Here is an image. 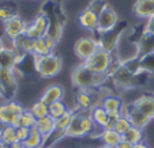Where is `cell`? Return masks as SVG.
Returning a JSON list of instances; mask_svg holds the SVG:
<instances>
[{
    "label": "cell",
    "mask_w": 154,
    "mask_h": 148,
    "mask_svg": "<svg viewBox=\"0 0 154 148\" xmlns=\"http://www.w3.org/2000/svg\"><path fill=\"white\" fill-rule=\"evenodd\" d=\"M106 75H97L93 71H90L83 63L72 70L71 73V81L78 90H91L97 87L100 83L106 79Z\"/></svg>",
    "instance_id": "cell-1"
},
{
    "label": "cell",
    "mask_w": 154,
    "mask_h": 148,
    "mask_svg": "<svg viewBox=\"0 0 154 148\" xmlns=\"http://www.w3.org/2000/svg\"><path fill=\"white\" fill-rule=\"evenodd\" d=\"M33 63L35 72L40 73V76L44 79L55 78L63 68L61 57L55 52L47 56H33Z\"/></svg>",
    "instance_id": "cell-2"
},
{
    "label": "cell",
    "mask_w": 154,
    "mask_h": 148,
    "mask_svg": "<svg viewBox=\"0 0 154 148\" xmlns=\"http://www.w3.org/2000/svg\"><path fill=\"white\" fill-rule=\"evenodd\" d=\"M90 71H93L97 75H109L112 70V55L111 52H106L104 49H97L93 55L85 61H82Z\"/></svg>",
    "instance_id": "cell-3"
},
{
    "label": "cell",
    "mask_w": 154,
    "mask_h": 148,
    "mask_svg": "<svg viewBox=\"0 0 154 148\" xmlns=\"http://www.w3.org/2000/svg\"><path fill=\"white\" fill-rule=\"evenodd\" d=\"M112 78H113L115 83L119 86L120 88H131L137 84V73L134 71H131L125 64H120L116 68L111 70Z\"/></svg>",
    "instance_id": "cell-4"
},
{
    "label": "cell",
    "mask_w": 154,
    "mask_h": 148,
    "mask_svg": "<svg viewBox=\"0 0 154 148\" xmlns=\"http://www.w3.org/2000/svg\"><path fill=\"white\" fill-rule=\"evenodd\" d=\"M119 22L117 12L112 8L111 6H106L101 12L98 14V23H97V33L100 34H108L116 27Z\"/></svg>",
    "instance_id": "cell-5"
},
{
    "label": "cell",
    "mask_w": 154,
    "mask_h": 148,
    "mask_svg": "<svg viewBox=\"0 0 154 148\" xmlns=\"http://www.w3.org/2000/svg\"><path fill=\"white\" fill-rule=\"evenodd\" d=\"M49 29V18L47 14H40L34 18L32 23H29L26 26V31H25V37L33 38V40H37L41 38L48 33Z\"/></svg>",
    "instance_id": "cell-6"
},
{
    "label": "cell",
    "mask_w": 154,
    "mask_h": 148,
    "mask_svg": "<svg viewBox=\"0 0 154 148\" xmlns=\"http://www.w3.org/2000/svg\"><path fill=\"white\" fill-rule=\"evenodd\" d=\"M97 49H100V42L93 37H82L74 45L75 56L82 61L90 57Z\"/></svg>",
    "instance_id": "cell-7"
},
{
    "label": "cell",
    "mask_w": 154,
    "mask_h": 148,
    "mask_svg": "<svg viewBox=\"0 0 154 148\" xmlns=\"http://www.w3.org/2000/svg\"><path fill=\"white\" fill-rule=\"evenodd\" d=\"M122 114L124 117H127L128 121L131 122V125H132V126L139 128V129H145L146 126H147V125L151 122V120L147 116H145V114H143L140 110H138V108L135 106L134 103H132V102H131V103L124 105Z\"/></svg>",
    "instance_id": "cell-8"
},
{
    "label": "cell",
    "mask_w": 154,
    "mask_h": 148,
    "mask_svg": "<svg viewBox=\"0 0 154 148\" xmlns=\"http://www.w3.org/2000/svg\"><path fill=\"white\" fill-rule=\"evenodd\" d=\"M26 26V22L18 15V16H14L7 22H4V33L11 41H15L25 35Z\"/></svg>",
    "instance_id": "cell-9"
},
{
    "label": "cell",
    "mask_w": 154,
    "mask_h": 148,
    "mask_svg": "<svg viewBox=\"0 0 154 148\" xmlns=\"http://www.w3.org/2000/svg\"><path fill=\"white\" fill-rule=\"evenodd\" d=\"M0 83L4 87V98L11 101L17 91V78H15V68L14 70H6L0 68Z\"/></svg>",
    "instance_id": "cell-10"
},
{
    "label": "cell",
    "mask_w": 154,
    "mask_h": 148,
    "mask_svg": "<svg viewBox=\"0 0 154 148\" xmlns=\"http://www.w3.org/2000/svg\"><path fill=\"white\" fill-rule=\"evenodd\" d=\"M25 53H17L14 49L4 48L0 52V68H6V70H14L19 64L20 60H23Z\"/></svg>",
    "instance_id": "cell-11"
},
{
    "label": "cell",
    "mask_w": 154,
    "mask_h": 148,
    "mask_svg": "<svg viewBox=\"0 0 154 148\" xmlns=\"http://www.w3.org/2000/svg\"><path fill=\"white\" fill-rule=\"evenodd\" d=\"M64 96V88L61 87L60 84H51L49 87H47L44 90V93L41 94V101L44 103L51 105L55 102L61 101Z\"/></svg>",
    "instance_id": "cell-12"
},
{
    "label": "cell",
    "mask_w": 154,
    "mask_h": 148,
    "mask_svg": "<svg viewBox=\"0 0 154 148\" xmlns=\"http://www.w3.org/2000/svg\"><path fill=\"white\" fill-rule=\"evenodd\" d=\"M78 22L83 29L90 30V31H96L97 30V23H98V14L91 11L89 7L85 8L83 11L79 14Z\"/></svg>",
    "instance_id": "cell-13"
},
{
    "label": "cell",
    "mask_w": 154,
    "mask_h": 148,
    "mask_svg": "<svg viewBox=\"0 0 154 148\" xmlns=\"http://www.w3.org/2000/svg\"><path fill=\"white\" fill-rule=\"evenodd\" d=\"M132 12L142 19L154 16V0H137L132 7Z\"/></svg>",
    "instance_id": "cell-14"
},
{
    "label": "cell",
    "mask_w": 154,
    "mask_h": 148,
    "mask_svg": "<svg viewBox=\"0 0 154 148\" xmlns=\"http://www.w3.org/2000/svg\"><path fill=\"white\" fill-rule=\"evenodd\" d=\"M132 103L138 108V110H140L145 116H147L153 121L154 120V95H140Z\"/></svg>",
    "instance_id": "cell-15"
},
{
    "label": "cell",
    "mask_w": 154,
    "mask_h": 148,
    "mask_svg": "<svg viewBox=\"0 0 154 148\" xmlns=\"http://www.w3.org/2000/svg\"><path fill=\"white\" fill-rule=\"evenodd\" d=\"M34 128L42 135L44 140H45L48 136H51L56 131V120L48 114V116L42 117V118H37V121L34 124Z\"/></svg>",
    "instance_id": "cell-16"
},
{
    "label": "cell",
    "mask_w": 154,
    "mask_h": 148,
    "mask_svg": "<svg viewBox=\"0 0 154 148\" xmlns=\"http://www.w3.org/2000/svg\"><path fill=\"white\" fill-rule=\"evenodd\" d=\"M75 103L81 110L90 111L96 106L91 95V90H78L75 94Z\"/></svg>",
    "instance_id": "cell-17"
},
{
    "label": "cell",
    "mask_w": 154,
    "mask_h": 148,
    "mask_svg": "<svg viewBox=\"0 0 154 148\" xmlns=\"http://www.w3.org/2000/svg\"><path fill=\"white\" fill-rule=\"evenodd\" d=\"M105 110L108 111V114L111 113H122L123 108H124V102L120 96L116 95H105L102 98L101 103H100Z\"/></svg>",
    "instance_id": "cell-18"
},
{
    "label": "cell",
    "mask_w": 154,
    "mask_h": 148,
    "mask_svg": "<svg viewBox=\"0 0 154 148\" xmlns=\"http://www.w3.org/2000/svg\"><path fill=\"white\" fill-rule=\"evenodd\" d=\"M89 114H90V117L96 126H98V128H101V129H105L108 126V124H109V114H108V111L105 110L100 103L96 105V106L89 111Z\"/></svg>",
    "instance_id": "cell-19"
},
{
    "label": "cell",
    "mask_w": 154,
    "mask_h": 148,
    "mask_svg": "<svg viewBox=\"0 0 154 148\" xmlns=\"http://www.w3.org/2000/svg\"><path fill=\"white\" fill-rule=\"evenodd\" d=\"M18 6L12 0H4L0 3V20L7 22L14 16H18Z\"/></svg>",
    "instance_id": "cell-20"
},
{
    "label": "cell",
    "mask_w": 154,
    "mask_h": 148,
    "mask_svg": "<svg viewBox=\"0 0 154 148\" xmlns=\"http://www.w3.org/2000/svg\"><path fill=\"white\" fill-rule=\"evenodd\" d=\"M66 137H85V133L82 131V125H81V113H75L72 117V121L68 125V128L66 129Z\"/></svg>",
    "instance_id": "cell-21"
},
{
    "label": "cell",
    "mask_w": 154,
    "mask_h": 148,
    "mask_svg": "<svg viewBox=\"0 0 154 148\" xmlns=\"http://www.w3.org/2000/svg\"><path fill=\"white\" fill-rule=\"evenodd\" d=\"M100 137H101L104 145H108V147H116L123 140V136L117 133L115 129H101Z\"/></svg>",
    "instance_id": "cell-22"
},
{
    "label": "cell",
    "mask_w": 154,
    "mask_h": 148,
    "mask_svg": "<svg viewBox=\"0 0 154 148\" xmlns=\"http://www.w3.org/2000/svg\"><path fill=\"white\" fill-rule=\"evenodd\" d=\"M44 144V136L37 131V129L33 126L30 128V133L29 137L23 141V145L26 148H35V147H40V145Z\"/></svg>",
    "instance_id": "cell-23"
},
{
    "label": "cell",
    "mask_w": 154,
    "mask_h": 148,
    "mask_svg": "<svg viewBox=\"0 0 154 148\" xmlns=\"http://www.w3.org/2000/svg\"><path fill=\"white\" fill-rule=\"evenodd\" d=\"M123 140H127L132 145H137L143 141V129L131 126L124 135H123Z\"/></svg>",
    "instance_id": "cell-24"
},
{
    "label": "cell",
    "mask_w": 154,
    "mask_h": 148,
    "mask_svg": "<svg viewBox=\"0 0 154 148\" xmlns=\"http://www.w3.org/2000/svg\"><path fill=\"white\" fill-rule=\"evenodd\" d=\"M35 121H37V118L33 116L32 111H30V110H25L23 113H22V114H20V116L17 118V121H15L14 126H15V128H18V126L33 128V126H34V124H35Z\"/></svg>",
    "instance_id": "cell-25"
},
{
    "label": "cell",
    "mask_w": 154,
    "mask_h": 148,
    "mask_svg": "<svg viewBox=\"0 0 154 148\" xmlns=\"http://www.w3.org/2000/svg\"><path fill=\"white\" fill-rule=\"evenodd\" d=\"M17 118L18 117L11 111V109L8 108L7 102H4L3 105H0V121L3 122L4 125H12V126H14Z\"/></svg>",
    "instance_id": "cell-26"
},
{
    "label": "cell",
    "mask_w": 154,
    "mask_h": 148,
    "mask_svg": "<svg viewBox=\"0 0 154 148\" xmlns=\"http://www.w3.org/2000/svg\"><path fill=\"white\" fill-rule=\"evenodd\" d=\"M74 114H75V111H72V110H67L66 113L63 114V116L60 117V118L56 120V131L63 132V133L66 135V129L68 128V125H70V124H71V121H72Z\"/></svg>",
    "instance_id": "cell-27"
},
{
    "label": "cell",
    "mask_w": 154,
    "mask_h": 148,
    "mask_svg": "<svg viewBox=\"0 0 154 148\" xmlns=\"http://www.w3.org/2000/svg\"><path fill=\"white\" fill-rule=\"evenodd\" d=\"M2 140L4 141L6 145H10V144H14V143H18V139H17V128L12 126V125H6L0 135Z\"/></svg>",
    "instance_id": "cell-28"
},
{
    "label": "cell",
    "mask_w": 154,
    "mask_h": 148,
    "mask_svg": "<svg viewBox=\"0 0 154 148\" xmlns=\"http://www.w3.org/2000/svg\"><path fill=\"white\" fill-rule=\"evenodd\" d=\"M29 110L32 111L33 116H34L35 118H42V117H45V116L49 114V108H48V105L44 103L41 99H38L37 102H34Z\"/></svg>",
    "instance_id": "cell-29"
},
{
    "label": "cell",
    "mask_w": 154,
    "mask_h": 148,
    "mask_svg": "<svg viewBox=\"0 0 154 148\" xmlns=\"http://www.w3.org/2000/svg\"><path fill=\"white\" fill-rule=\"evenodd\" d=\"M48 108H49V116H51V117H53L55 120L60 118V117L68 110L67 106H66V105H64L61 101L48 105Z\"/></svg>",
    "instance_id": "cell-30"
},
{
    "label": "cell",
    "mask_w": 154,
    "mask_h": 148,
    "mask_svg": "<svg viewBox=\"0 0 154 148\" xmlns=\"http://www.w3.org/2000/svg\"><path fill=\"white\" fill-rule=\"evenodd\" d=\"M131 126H132V125H131V122L128 121V118H127V117H124L123 114L116 120V122L113 124V129L117 132V133L122 135V136L131 128Z\"/></svg>",
    "instance_id": "cell-31"
},
{
    "label": "cell",
    "mask_w": 154,
    "mask_h": 148,
    "mask_svg": "<svg viewBox=\"0 0 154 148\" xmlns=\"http://www.w3.org/2000/svg\"><path fill=\"white\" fill-rule=\"evenodd\" d=\"M52 53V50L49 49V46L47 45L44 37L37 38L35 40V44H34V56H47Z\"/></svg>",
    "instance_id": "cell-32"
},
{
    "label": "cell",
    "mask_w": 154,
    "mask_h": 148,
    "mask_svg": "<svg viewBox=\"0 0 154 148\" xmlns=\"http://www.w3.org/2000/svg\"><path fill=\"white\" fill-rule=\"evenodd\" d=\"M106 6H109V4H108L105 0H91L90 4H89L87 7H89L91 11L96 12V14H100Z\"/></svg>",
    "instance_id": "cell-33"
},
{
    "label": "cell",
    "mask_w": 154,
    "mask_h": 148,
    "mask_svg": "<svg viewBox=\"0 0 154 148\" xmlns=\"http://www.w3.org/2000/svg\"><path fill=\"white\" fill-rule=\"evenodd\" d=\"M30 128H25V126H18L17 128V139L19 143H23L25 140L29 137Z\"/></svg>",
    "instance_id": "cell-34"
},
{
    "label": "cell",
    "mask_w": 154,
    "mask_h": 148,
    "mask_svg": "<svg viewBox=\"0 0 154 148\" xmlns=\"http://www.w3.org/2000/svg\"><path fill=\"white\" fill-rule=\"evenodd\" d=\"M143 34L154 35V16L147 19V22H146V25H145V31H143Z\"/></svg>",
    "instance_id": "cell-35"
},
{
    "label": "cell",
    "mask_w": 154,
    "mask_h": 148,
    "mask_svg": "<svg viewBox=\"0 0 154 148\" xmlns=\"http://www.w3.org/2000/svg\"><path fill=\"white\" fill-rule=\"evenodd\" d=\"M116 148H134V145L131 144V143H128L127 140H122V141L116 145Z\"/></svg>",
    "instance_id": "cell-36"
},
{
    "label": "cell",
    "mask_w": 154,
    "mask_h": 148,
    "mask_svg": "<svg viewBox=\"0 0 154 148\" xmlns=\"http://www.w3.org/2000/svg\"><path fill=\"white\" fill-rule=\"evenodd\" d=\"M6 148H26V147L23 145V143H19V141H18V143H14V144L7 145Z\"/></svg>",
    "instance_id": "cell-37"
},
{
    "label": "cell",
    "mask_w": 154,
    "mask_h": 148,
    "mask_svg": "<svg viewBox=\"0 0 154 148\" xmlns=\"http://www.w3.org/2000/svg\"><path fill=\"white\" fill-rule=\"evenodd\" d=\"M134 148H150V147H149V145L147 144H145V143H139V144H137V145H134Z\"/></svg>",
    "instance_id": "cell-38"
},
{
    "label": "cell",
    "mask_w": 154,
    "mask_h": 148,
    "mask_svg": "<svg viewBox=\"0 0 154 148\" xmlns=\"http://www.w3.org/2000/svg\"><path fill=\"white\" fill-rule=\"evenodd\" d=\"M2 96H4V87H3V84L0 83V98Z\"/></svg>",
    "instance_id": "cell-39"
},
{
    "label": "cell",
    "mask_w": 154,
    "mask_h": 148,
    "mask_svg": "<svg viewBox=\"0 0 154 148\" xmlns=\"http://www.w3.org/2000/svg\"><path fill=\"white\" fill-rule=\"evenodd\" d=\"M4 48H6V46H4V44H3V40L0 38V52H2V50H3Z\"/></svg>",
    "instance_id": "cell-40"
},
{
    "label": "cell",
    "mask_w": 154,
    "mask_h": 148,
    "mask_svg": "<svg viewBox=\"0 0 154 148\" xmlns=\"http://www.w3.org/2000/svg\"><path fill=\"white\" fill-rule=\"evenodd\" d=\"M6 147H7V145L4 144V141L2 140V137H0V148H6Z\"/></svg>",
    "instance_id": "cell-41"
},
{
    "label": "cell",
    "mask_w": 154,
    "mask_h": 148,
    "mask_svg": "<svg viewBox=\"0 0 154 148\" xmlns=\"http://www.w3.org/2000/svg\"><path fill=\"white\" fill-rule=\"evenodd\" d=\"M4 126H6V125L3 124V122L0 121V135H2V132H3V129H4Z\"/></svg>",
    "instance_id": "cell-42"
},
{
    "label": "cell",
    "mask_w": 154,
    "mask_h": 148,
    "mask_svg": "<svg viewBox=\"0 0 154 148\" xmlns=\"http://www.w3.org/2000/svg\"><path fill=\"white\" fill-rule=\"evenodd\" d=\"M35 148H49L48 145H45V144H42V145H40V147H35Z\"/></svg>",
    "instance_id": "cell-43"
},
{
    "label": "cell",
    "mask_w": 154,
    "mask_h": 148,
    "mask_svg": "<svg viewBox=\"0 0 154 148\" xmlns=\"http://www.w3.org/2000/svg\"><path fill=\"white\" fill-rule=\"evenodd\" d=\"M101 148H116V147H108V145H102Z\"/></svg>",
    "instance_id": "cell-44"
},
{
    "label": "cell",
    "mask_w": 154,
    "mask_h": 148,
    "mask_svg": "<svg viewBox=\"0 0 154 148\" xmlns=\"http://www.w3.org/2000/svg\"><path fill=\"white\" fill-rule=\"evenodd\" d=\"M153 95H154V94H153Z\"/></svg>",
    "instance_id": "cell-45"
}]
</instances>
